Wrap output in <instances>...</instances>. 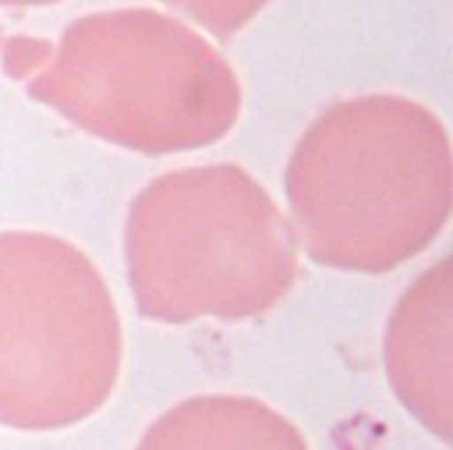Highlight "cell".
<instances>
[{
	"label": "cell",
	"mask_w": 453,
	"mask_h": 450,
	"mask_svg": "<svg viewBox=\"0 0 453 450\" xmlns=\"http://www.w3.org/2000/svg\"><path fill=\"white\" fill-rule=\"evenodd\" d=\"M170 8L199 21L220 40L242 32L271 0H165Z\"/></svg>",
	"instance_id": "7"
},
{
	"label": "cell",
	"mask_w": 453,
	"mask_h": 450,
	"mask_svg": "<svg viewBox=\"0 0 453 450\" xmlns=\"http://www.w3.org/2000/svg\"><path fill=\"white\" fill-rule=\"evenodd\" d=\"M451 263L441 260L398 300L385 334V369L401 403L451 440Z\"/></svg>",
	"instance_id": "5"
},
{
	"label": "cell",
	"mask_w": 453,
	"mask_h": 450,
	"mask_svg": "<svg viewBox=\"0 0 453 450\" xmlns=\"http://www.w3.org/2000/svg\"><path fill=\"white\" fill-rule=\"evenodd\" d=\"M135 450H311L300 430L268 403L199 395L165 411Z\"/></svg>",
	"instance_id": "6"
},
{
	"label": "cell",
	"mask_w": 453,
	"mask_h": 450,
	"mask_svg": "<svg viewBox=\"0 0 453 450\" xmlns=\"http://www.w3.org/2000/svg\"><path fill=\"white\" fill-rule=\"evenodd\" d=\"M61 0H0V5H19V8H29V5H53Z\"/></svg>",
	"instance_id": "8"
},
{
	"label": "cell",
	"mask_w": 453,
	"mask_h": 450,
	"mask_svg": "<svg viewBox=\"0 0 453 450\" xmlns=\"http://www.w3.org/2000/svg\"><path fill=\"white\" fill-rule=\"evenodd\" d=\"M122 326L101 271L74 244L0 233V424L53 432L114 393Z\"/></svg>",
	"instance_id": "4"
},
{
	"label": "cell",
	"mask_w": 453,
	"mask_h": 450,
	"mask_svg": "<svg viewBox=\"0 0 453 450\" xmlns=\"http://www.w3.org/2000/svg\"><path fill=\"white\" fill-rule=\"evenodd\" d=\"M3 66L85 133L149 156L218 143L244 101L234 66L207 37L138 5L85 13L56 45L8 37Z\"/></svg>",
	"instance_id": "1"
},
{
	"label": "cell",
	"mask_w": 453,
	"mask_h": 450,
	"mask_svg": "<svg viewBox=\"0 0 453 450\" xmlns=\"http://www.w3.org/2000/svg\"><path fill=\"white\" fill-rule=\"evenodd\" d=\"M138 313L159 324L247 321L295 286L297 233L239 164L173 170L143 186L125 223Z\"/></svg>",
	"instance_id": "3"
},
{
	"label": "cell",
	"mask_w": 453,
	"mask_h": 450,
	"mask_svg": "<svg viewBox=\"0 0 453 450\" xmlns=\"http://www.w3.org/2000/svg\"><path fill=\"white\" fill-rule=\"evenodd\" d=\"M284 188L319 265L390 273L422 255L451 217L449 130L406 95L337 101L297 141Z\"/></svg>",
	"instance_id": "2"
}]
</instances>
